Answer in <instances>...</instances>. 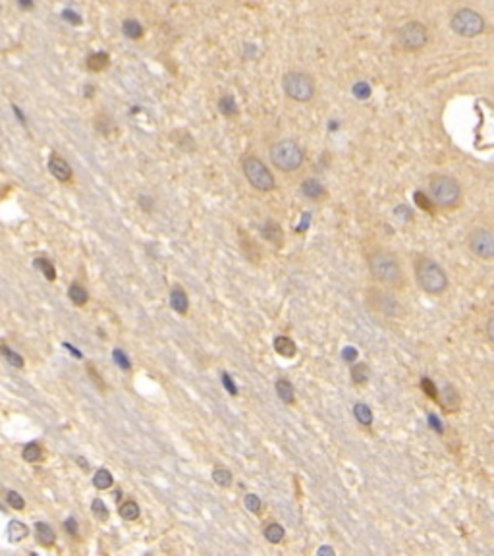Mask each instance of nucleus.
Here are the masks:
<instances>
[{"mask_svg": "<svg viewBox=\"0 0 494 556\" xmlns=\"http://www.w3.org/2000/svg\"><path fill=\"white\" fill-rule=\"evenodd\" d=\"M365 301L371 307V311H376L385 317H404V306L400 304V299L394 294L380 290V288H369L365 292Z\"/></svg>", "mask_w": 494, "mask_h": 556, "instance_id": "obj_8", "label": "nucleus"}, {"mask_svg": "<svg viewBox=\"0 0 494 556\" xmlns=\"http://www.w3.org/2000/svg\"><path fill=\"white\" fill-rule=\"evenodd\" d=\"M64 18H66L68 22L79 23V18H76V14H74V12H64Z\"/></svg>", "mask_w": 494, "mask_h": 556, "instance_id": "obj_49", "label": "nucleus"}, {"mask_svg": "<svg viewBox=\"0 0 494 556\" xmlns=\"http://www.w3.org/2000/svg\"><path fill=\"white\" fill-rule=\"evenodd\" d=\"M41 456H43V450L39 446V442H27L22 450V458L25 460V462H29V464L39 462Z\"/></svg>", "mask_w": 494, "mask_h": 556, "instance_id": "obj_26", "label": "nucleus"}, {"mask_svg": "<svg viewBox=\"0 0 494 556\" xmlns=\"http://www.w3.org/2000/svg\"><path fill=\"white\" fill-rule=\"evenodd\" d=\"M317 554H318V556H320V554H330V556H334V554H336V550H334L332 546H320V548H318V550H317Z\"/></svg>", "mask_w": 494, "mask_h": 556, "instance_id": "obj_45", "label": "nucleus"}, {"mask_svg": "<svg viewBox=\"0 0 494 556\" xmlns=\"http://www.w3.org/2000/svg\"><path fill=\"white\" fill-rule=\"evenodd\" d=\"M396 43H398L400 48H404L407 53H415V50L425 48L428 43L427 25L421 22L404 23L396 33Z\"/></svg>", "mask_w": 494, "mask_h": 556, "instance_id": "obj_9", "label": "nucleus"}, {"mask_svg": "<svg viewBox=\"0 0 494 556\" xmlns=\"http://www.w3.org/2000/svg\"><path fill=\"white\" fill-rule=\"evenodd\" d=\"M353 417H355L357 423L363 427H369L373 423V412H371V408H369L365 402H357L353 406Z\"/></svg>", "mask_w": 494, "mask_h": 556, "instance_id": "obj_20", "label": "nucleus"}, {"mask_svg": "<svg viewBox=\"0 0 494 556\" xmlns=\"http://www.w3.org/2000/svg\"><path fill=\"white\" fill-rule=\"evenodd\" d=\"M342 358H344V361H348V363H353V361L357 360V349L352 348V346L344 348L342 349Z\"/></svg>", "mask_w": 494, "mask_h": 556, "instance_id": "obj_41", "label": "nucleus"}, {"mask_svg": "<svg viewBox=\"0 0 494 556\" xmlns=\"http://www.w3.org/2000/svg\"><path fill=\"white\" fill-rule=\"evenodd\" d=\"M64 529H66V531L72 535V537H77V535H79V527H77V520H76V518H68L66 522H64Z\"/></svg>", "mask_w": 494, "mask_h": 556, "instance_id": "obj_40", "label": "nucleus"}, {"mask_svg": "<svg viewBox=\"0 0 494 556\" xmlns=\"http://www.w3.org/2000/svg\"><path fill=\"white\" fill-rule=\"evenodd\" d=\"M272 346H275L276 353H278V356H282V358H286V360L296 358L297 346H296V342L290 338V336H276L275 342H272Z\"/></svg>", "mask_w": 494, "mask_h": 556, "instance_id": "obj_15", "label": "nucleus"}, {"mask_svg": "<svg viewBox=\"0 0 494 556\" xmlns=\"http://www.w3.org/2000/svg\"><path fill=\"white\" fill-rule=\"evenodd\" d=\"M415 201H417L419 207L425 209V211H428V213H432V211H434V209H432V201H430V199H428L425 193L417 191V193H415Z\"/></svg>", "mask_w": 494, "mask_h": 556, "instance_id": "obj_38", "label": "nucleus"}, {"mask_svg": "<svg viewBox=\"0 0 494 556\" xmlns=\"http://www.w3.org/2000/svg\"><path fill=\"white\" fill-rule=\"evenodd\" d=\"M35 269H39V271L44 274V278H46L48 282H54L56 280V269H54V265L48 261V259H44V257H37V259H35Z\"/></svg>", "mask_w": 494, "mask_h": 556, "instance_id": "obj_27", "label": "nucleus"}, {"mask_svg": "<svg viewBox=\"0 0 494 556\" xmlns=\"http://www.w3.org/2000/svg\"><path fill=\"white\" fill-rule=\"evenodd\" d=\"M275 388H276V394H278V398L282 400L284 403H288V406H292V403L296 402V392H294V384L288 381V379H278L275 384Z\"/></svg>", "mask_w": 494, "mask_h": 556, "instance_id": "obj_17", "label": "nucleus"}, {"mask_svg": "<svg viewBox=\"0 0 494 556\" xmlns=\"http://www.w3.org/2000/svg\"><path fill=\"white\" fill-rule=\"evenodd\" d=\"M212 481H214L218 487H222V489H228V487H232V483H234V475H232L230 469L218 466V468L212 469Z\"/></svg>", "mask_w": 494, "mask_h": 556, "instance_id": "obj_25", "label": "nucleus"}, {"mask_svg": "<svg viewBox=\"0 0 494 556\" xmlns=\"http://www.w3.org/2000/svg\"><path fill=\"white\" fill-rule=\"evenodd\" d=\"M270 163L275 164L280 172H296L303 164V149L294 139H280L270 145L268 149Z\"/></svg>", "mask_w": 494, "mask_h": 556, "instance_id": "obj_4", "label": "nucleus"}, {"mask_svg": "<svg viewBox=\"0 0 494 556\" xmlns=\"http://www.w3.org/2000/svg\"><path fill=\"white\" fill-rule=\"evenodd\" d=\"M8 539H10L12 543H20V541H23L27 535H29V529H27V525L22 524V522H18V520H12L10 524H8Z\"/></svg>", "mask_w": 494, "mask_h": 556, "instance_id": "obj_21", "label": "nucleus"}, {"mask_svg": "<svg viewBox=\"0 0 494 556\" xmlns=\"http://www.w3.org/2000/svg\"><path fill=\"white\" fill-rule=\"evenodd\" d=\"M91 512H93V516H95L99 522H106L110 516L106 504L100 500V498H93V502H91Z\"/></svg>", "mask_w": 494, "mask_h": 556, "instance_id": "obj_31", "label": "nucleus"}, {"mask_svg": "<svg viewBox=\"0 0 494 556\" xmlns=\"http://www.w3.org/2000/svg\"><path fill=\"white\" fill-rule=\"evenodd\" d=\"M6 502H8V506H12L14 510H18V512H22L23 508H25V500H23V496L20 494V492H16V491H8L6 492Z\"/></svg>", "mask_w": 494, "mask_h": 556, "instance_id": "obj_33", "label": "nucleus"}, {"mask_svg": "<svg viewBox=\"0 0 494 556\" xmlns=\"http://www.w3.org/2000/svg\"><path fill=\"white\" fill-rule=\"evenodd\" d=\"M18 4L22 6L23 10H29V8H33V0H18Z\"/></svg>", "mask_w": 494, "mask_h": 556, "instance_id": "obj_47", "label": "nucleus"}, {"mask_svg": "<svg viewBox=\"0 0 494 556\" xmlns=\"http://www.w3.org/2000/svg\"><path fill=\"white\" fill-rule=\"evenodd\" d=\"M369 377H371V371L365 363H355L352 367V381L355 384H367Z\"/></svg>", "mask_w": 494, "mask_h": 556, "instance_id": "obj_28", "label": "nucleus"}, {"mask_svg": "<svg viewBox=\"0 0 494 556\" xmlns=\"http://www.w3.org/2000/svg\"><path fill=\"white\" fill-rule=\"evenodd\" d=\"M428 425L432 427V429H434V431H436L438 435H442V431H444V427H442V423H440V421H438V417H436V415H434V414H428Z\"/></svg>", "mask_w": 494, "mask_h": 556, "instance_id": "obj_43", "label": "nucleus"}, {"mask_svg": "<svg viewBox=\"0 0 494 556\" xmlns=\"http://www.w3.org/2000/svg\"><path fill=\"white\" fill-rule=\"evenodd\" d=\"M243 504H245V508H247L251 514H259L261 512V508H263V502H261V498H259L257 494H253V492H247V494H245Z\"/></svg>", "mask_w": 494, "mask_h": 556, "instance_id": "obj_32", "label": "nucleus"}, {"mask_svg": "<svg viewBox=\"0 0 494 556\" xmlns=\"http://www.w3.org/2000/svg\"><path fill=\"white\" fill-rule=\"evenodd\" d=\"M353 91H355L359 97H367V95H369V89H367V85H357V87H353Z\"/></svg>", "mask_w": 494, "mask_h": 556, "instance_id": "obj_46", "label": "nucleus"}, {"mask_svg": "<svg viewBox=\"0 0 494 556\" xmlns=\"http://www.w3.org/2000/svg\"><path fill=\"white\" fill-rule=\"evenodd\" d=\"M122 29H124V33L130 37V39H137V37H141V25L135 22V20H126L124 22V25H122Z\"/></svg>", "mask_w": 494, "mask_h": 556, "instance_id": "obj_34", "label": "nucleus"}, {"mask_svg": "<svg viewBox=\"0 0 494 556\" xmlns=\"http://www.w3.org/2000/svg\"><path fill=\"white\" fill-rule=\"evenodd\" d=\"M0 353L4 356V360L8 361L12 367H16V369H22L23 367V358L20 353H16L14 349L8 348V346H0Z\"/></svg>", "mask_w": 494, "mask_h": 556, "instance_id": "obj_30", "label": "nucleus"}, {"mask_svg": "<svg viewBox=\"0 0 494 556\" xmlns=\"http://www.w3.org/2000/svg\"><path fill=\"white\" fill-rule=\"evenodd\" d=\"M222 382H224V388L232 394V396H238V388H236V382L234 379H230L228 373H222Z\"/></svg>", "mask_w": 494, "mask_h": 556, "instance_id": "obj_39", "label": "nucleus"}, {"mask_svg": "<svg viewBox=\"0 0 494 556\" xmlns=\"http://www.w3.org/2000/svg\"><path fill=\"white\" fill-rule=\"evenodd\" d=\"M430 201L442 209H454L461 201V185L460 182L448 174H434L428 182Z\"/></svg>", "mask_w": 494, "mask_h": 556, "instance_id": "obj_3", "label": "nucleus"}, {"mask_svg": "<svg viewBox=\"0 0 494 556\" xmlns=\"http://www.w3.org/2000/svg\"><path fill=\"white\" fill-rule=\"evenodd\" d=\"M282 89H284L286 97L296 100V103H309L313 100L317 87H315V79L305 74V72H286L282 77Z\"/></svg>", "mask_w": 494, "mask_h": 556, "instance_id": "obj_5", "label": "nucleus"}, {"mask_svg": "<svg viewBox=\"0 0 494 556\" xmlns=\"http://www.w3.org/2000/svg\"><path fill=\"white\" fill-rule=\"evenodd\" d=\"M48 170H50V174L54 176L56 180H60V182H68V180L72 178V168H70V164H68L62 157H58V155H52V157H50V161H48Z\"/></svg>", "mask_w": 494, "mask_h": 556, "instance_id": "obj_13", "label": "nucleus"}, {"mask_svg": "<svg viewBox=\"0 0 494 556\" xmlns=\"http://www.w3.org/2000/svg\"><path fill=\"white\" fill-rule=\"evenodd\" d=\"M421 388L425 390V394H427L428 398H432V400H436V396H438V390H436V384L430 381V379H427V377H423L421 379Z\"/></svg>", "mask_w": 494, "mask_h": 556, "instance_id": "obj_37", "label": "nucleus"}, {"mask_svg": "<svg viewBox=\"0 0 494 556\" xmlns=\"http://www.w3.org/2000/svg\"><path fill=\"white\" fill-rule=\"evenodd\" d=\"M220 112L224 114V116H234L236 112H238V109H236V103H234V98L232 97H222L220 98Z\"/></svg>", "mask_w": 494, "mask_h": 556, "instance_id": "obj_36", "label": "nucleus"}, {"mask_svg": "<svg viewBox=\"0 0 494 556\" xmlns=\"http://www.w3.org/2000/svg\"><path fill=\"white\" fill-rule=\"evenodd\" d=\"M64 348H68V349H70V351H72V353H74V358H81V351H79V349H76V348H74V346H72V344H68V342H66V344H64Z\"/></svg>", "mask_w": 494, "mask_h": 556, "instance_id": "obj_50", "label": "nucleus"}, {"mask_svg": "<svg viewBox=\"0 0 494 556\" xmlns=\"http://www.w3.org/2000/svg\"><path fill=\"white\" fill-rule=\"evenodd\" d=\"M112 358H114V363L120 367V369L124 371H132V363H130V360H128V356L122 351L120 348H116L114 351H112Z\"/></svg>", "mask_w": 494, "mask_h": 556, "instance_id": "obj_35", "label": "nucleus"}, {"mask_svg": "<svg viewBox=\"0 0 494 556\" xmlns=\"http://www.w3.org/2000/svg\"><path fill=\"white\" fill-rule=\"evenodd\" d=\"M486 338L488 342L494 340V317H488V321H486Z\"/></svg>", "mask_w": 494, "mask_h": 556, "instance_id": "obj_44", "label": "nucleus"}, {"mask_svg": "<svg viewBox=\"0 0 494 556\" xmlns=\"http://www.w3.org/2000/svg\"><path fill=\"white\" fill-rule=\"evenodd\" d=\"M68 297L72 299V304L77 307H83L85 304L89 301V294H87V290L81 286V284H70V288H68Z\"/></svg>", "mask_w": 494, "mask_h": 556, "instance_id": "obj_19", "label": "nucleus"}, {"mask_svg": "<svg viewBox=\"0 0 494 556\" xmlns=\"http://www.w3.org/2000/svg\"><path fill=\"white\" fill-rule=\"evenodd\" d=\"M242 168H243V176L247 178V182L257 189V191H272L276 187L275 182V176L272 172L266 168V164L257 159V157H245L242 161Z\"/></svg>", "mask_w": 494, "mask_h": 556, "instance_id": "obj_7", "label": "nucleus"}, {"mask_svg": "<svg viewBox=\"0 0 494 556\" xmlns=\"http://www.w3.org/2000/svg\"><path fill=\"white\" fill-rule=\"evenodd\" d=\"M14 112L18 114V118H20V122H25V118H23V114H22V112H20V109H18V107H14Z\"/></svg>", "mask_w": 494, "mask_h": 556, "instance_id": "obj_51", "label": "nucleus"}, {"mask_svg": "<svg viewBox=\"0 0 494 556\" xmlns=\"http://www.w3.org/2000/svg\"><path fill=\"white\" fill-rule=\"evenodd\" d=\"M108 66V55L106 53H95L87 58V68L93 72H100Z\"/></svg>", "mask_w": 494, "mask_h": 556, "instance_id": "obj_29", "label": "nucleus"}, {"mask_svg": "<svg viewBox=\"0 0 494 556\" xmlns=\"http://www.w3.org/2000/svg\"><path fill=\"white\" fill-rule=\"evenodd\" d=\"M170 307H172L176 313H180V315H186L187 313V309H189V299H187V294L184 288L174 286V288L170 290Z\"/></svg>", "mask_w": 494, "mask_h": 556, "instance_id": "obj_14", "label": "nucleus"}, {"mask_svg": "<svg viewBox=\"0 0 494 556\" xmlns=\"http://www.w3.org/2000/svg\"><path fill=\"white\" fill-rule=\"evenodd\" d=\"M149 201H151L149 197H139V205H141L145 211H151V205H149Z\"/></svg>", "mask_w": 494, "mask_h": 556, "instance_id": "obj_48", "label": "nucleus"}, {"mask_svg": "<svg viewBox=\"0 0 494 556\" xmlns=\"http://www.w3.org/2000/svg\"><path fill=\"white\" fill-rule=\"evenodd\" d=\"M263 535H264V539H266L268 543H272V545H278V543H282V541H284L286 531H284V527H282L280 524L272 522V524H268L263 529Z\"/></svg>", "mask_w": 494, "mask_h": 556, "instance_id": "obj_22", "label": "nucleus"}, {"mask_svg": "<svg viewBox=\"0 0 494 556\" xmlns=\"http://www.w3.org/2000/svg\"><path fill=\"white\" fill-rule=\"evenodd\" d=\"M450 27L452 31L456 33L458 37L463 39H475L484 31L486 22H484L483 14H479L473 8H461L450 18Z\"/></svg>", "mask_w": 494, "mask_h": 556, "instance_id": "obj_6", "label": "nucleus"}, {"mask_svg": "<svg viewBox=\"0 0 494 556\" xmlns=\"http://www.w3.org/2000/svg\"><path fill=\"white\" fill-rule=\"evenodd\" d=\"M467 247L475 257L483 259V261H490L494 257V236L492 230L479 226L473 228L467 236Z\"/></svg>", "mask_w": 494, "mask_h": 556, "instance_id": "obj_10", "label": "nucleus"}, {"mask_svg": "<svg viewBox=\"0 0 494 556\" xmlns=\"http://www.w3.org/2000/svg\"><path fill=\"white\" fill-rule=\"evenodd\" d=\"M112 483H114V477H112V473H110L106 468H100L95 471V475H93V485H95V489L106 491V489L112 487Z\"/></svg>", "mask_w": 494, "mask_h": 556, "instance_id": "obj_24", "label": "nucleus"}, {"mask_svg": "<svg viewBox=\"0 0 494 556\" xmlns=\"http://www.w3.org/2000/svg\"><path fill=\"white\" fill-rule=\"evenodd\" d=\"M118 514H120L122 520H126V522H135V520L139 518L141 510H139V504L135 500H124L120 504Z\"/></svg>", "mask_w": 494, "mask_h": 556, "instance_id": "obj_23", "label": "nucleus"}, {"mask_svg": "<svg viewBox=\"0 0 494 556\" xmlns=\"http://www.w3.org/2000/svg\"><path fill=\"white\" fill-rule=\"evenodd\" d=\"M301 191H303V195L309 197V199H320V197L324 195L326 191H324V185L320 184V182H317L315 178H309V180H305L303 184H301Z\"/></svg>", "mask_w": 494, "mask_h": 556, "instance_id": "obj_18", "label": "nucleus"}, {"mask_svg": "<svg viewBox=\"0 0 494 556\" xmlns=\"http://www.w3.org/2000/svg\"><path fill=\"white\" fill-rule=\"evenodd\" d=\"M79 466H81V468H85V469H87V462H85V460H83V458H79Z\"/></svg>", "mask_w": 494, "mask_h": 556, "instance_id": "obj_52", "label": "nucleus"}, {"mask_svg": "<svg viewBox=\"0 0 494 556\" xmlns=\"http://www.w3.org/2000/svg\"><path fill=\"white\" fill-rule=\"evenodd\" d=\"M261 232H263L264 240L270 241V243L276 245L278 249L284 245V232H282V226H280L276 220H272V218H266V220H264V224H263V228H261Z\"/></svg>", "mask_w": 494, "mask_h": 556, "instance_id": "obj_11", "label": "nucleus"}, {"mask_svg": "<svg viewBox=\"0 0 494 556\" xmlns=\"http://www.w3.org/2000/svg\"><path fill=\"white\" fill-rule=\"evenodd\" d=\"M35 537H37V541L43 546H52L56 541L54 529L48 524H44V522H37L35 524Z\"/></svg>", "mask_w": 494, "mask_h": 556, "instance_id": "obj_16", "label": "nucleus"}, {"mask_svg": "<svg viewBox=\"0 0 494 556\" xmlns=\"http://www.w3.org/2000/svg\"><path fill=\"white\" fill-rule=\"evenodd\" d=\"M436 400H438L440 406H442L446 412H456V410L460 408V402H461L460 392L456 390L454 384H444V386H442V392L436 396Z\"/></svg>", "mask_w": 494, "mask_h": 556, "instance_id": "obj_12", "label": "nucleus"}, {"mask_svg": "<svg viewBox=\"0 0 494 556\" xmlns=\"http://www.w3.org/2000/svg\"><path fill=\"white\" fill-rule=\"evenodd\" d=\"M87 369H89V377H91L93 381L97 382V388H99V390H104V381H102V379H100V377H99V373H97V369H95L93 365H89Z\"/></svg>", "mask_w": 494, "mask_h": 556, "instance_id": "obj_42", "label": "nucleus"}, {"mask_svg": "<svg viewBox=\"0 0 494 556\" xmlns=\"http://www.w3.org/2000/svg\"><path fill=\"white\" fill-rule=\"evenodd\" d=\"M415 280L423 292L442 295L448 290V274L434 259L421 257L415 261Z\"/></svg>", "mask_w": 494, "mask_h": 556, "instance_id": "obj_2", "label": "nucleus"}, {"mask_svg": "<svg viewBox=\"0 0 494 556\" xmlns=\"http://www.w3.org/2000/svg\"><path fill=\"white\" fill-rule=\"evenodd\" d=\"M369 273L376 282H380L386 288H404L406 286V274L400 265V259L396 253L388 249H376L367 257Z\"/></svg>", "mask_w": 494, "mask_h": 556, "instance_id": "obj_1", "label": "nucleus"}]
</instances>
